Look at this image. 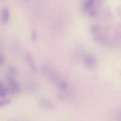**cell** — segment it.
Segmentation results:
<instances>
[{
  "label": "cell",
  "mask_w": 121,
  "mask_h": 121,
  "mask_svg": "<svg viewBox=\"0 0 121 121\" xmlns=\"http://www.w3.org/2000/svg\"><path fill=\"white\" fill-rule=\"evenodd\" d=\"M25 57L28 65L31 69V71L34 73H35L37 70L36 66L31 53L29 52H27L26 54Z\"/></svg>",
  "instance_id": "obj_4"
},
{
  "label": "cell",
  "mask_w": 121,
  "mask_h": 121,
  "mask_svg": "<svg viewBox=\"0 0 121 121\" xmlns=\"http://www.w3.org/2000/svg\"><path fill=\"white\" fill-rule=\"evenodd\" d=\"M39 104L42 107L45 109L51 110L55 108L54 104L50 100L45 98H40L39 100Z\"/></svg>",
  "instance_id": "obj_5"
},
{
  "label": "cell",
  "mask_w": 121,
  "mask_h": 121,
  "mask_svg": "<svg viewBox=\"0 0 121 121\" xmlns=\"http://www.w3.org/2000/svg\"><path fill=\"white\" fill-rule=\"evenodd\" d=\"M6 80L12 94L18 95L21 93V88L20 85L12 75H7Z\"/></svg>",
  "instance_id": "obj_2"
},
{
  "label": "cell",
  "mask_w": 121,
  "mask_h": 121,
  "mask_svg": "<svg viewBox=\"0 0 121 121\" xmlns=\"http://www.w3.org/2000/svg\"><path fill=\"white\" fill-rule=\"evenodd\" d=\"M4 62H5L4 57L2 55L0 54V66H2L4 63Z\"/></svg>",
  "instance_id": "obj_16"
},
{
  "label": "cell",
  "mask_w": 121,
  "mask_h": 121,
  "mask_svg": "<svg viewBox=\"0 0 121 121\" xmlns=\"http://www.w3.org/2000/svg\"><path fill=\"white\" fill-rule=\"evenodd\" d=\"M31 37L33 41H36L37 40V33L36 30H33L31 33Z\"/></svg>",
  "instance_id": "obj_14"
},
{
  "label": "cell",
  "mask_w": 121,
  "mask_h": 121,
  "mask_svg": "<svg viewBox=\"0 0 121 121\" xmlns=\"http://www.w3.org/2000/svg\"><path fill=\"white\" fill-rule=\"evenodd\" d=\"M84 61L85 65L89 68L95 67L96 63V60L92 54H86L84 58Z\"/></svg>",
  "instance_id": "obj_3"
},
{
  "label": "cell",
  "mask_w": 121,
  "mask_h": 121,
  "mask_svg": "<svg viewBox=\"0 0 121 121\" xmlns=\"http://www.w3.org/2000/svg\"><path fill=\"white\" fill-rule=\"evenodd\" d=\"M89 30L94 35L100 33L101 28L98 24L96 23H93L90 25Z\"/></svg>",
  "instance_id": "obj_9"
},
{
  "label": "cell",
  "mask_w": 121,
  "mask_h": 121,
  "mask_svg": "<svg viewBox=\"0 0 121 121\" xmlns=\"http://www.w3.org/2000/svg\"><path fill=\"white\" fill-rule=\"evenodd\" d=\"M27 87L29 91L32 92H34L36 90V87L35 85L33 82H29L27 83Z\"/></svg>",
  "instance_id": "obj_12"
},
{
  "label": "cell",
  "mask_w": 121,
  "mask_h": 121,
  "mask_svg": "<svg viewBox=\"0 0 121 121\" xmlns=\"http://www.w3.org/2000/svg\"><path fill=\"white\" fill-rule=\"evenodd\" d=\"M87 12H88L89 16L91 17H95L96 16H97V14H98L97 9L94 8H91Z\"/></svg>",
  "instance_id": "obj_11"
},
{
  "label": "cell",
  "mask_w": 121,
  "mask_h": 121,
  "mask_svg": "<svg viewBox=\"0 0 121 121\" xmlns=\"http://www.w3.org/2000/svg\"><path fill=\"white\" fill-rule=\"evenodd\" d=\"M8 93V89L7 88L0 82V97H5Z\"/></svg>",
  "instance_id": "obj_10"
},
{
  "label": "cell",
  "mask_w": 121,
  "mask_h": 121,
  "mask_svg": "<svg viewBox=\"0 0 121 121\" xmlns=\"http://www.w3.org/2000/svg\"><path fill=\"white\" fill-rule=\"evenodd\" d=\"M9 71L13 74H16L17 73V69L15 67H14L13 66H10L9 68Z\"/></svg>",
  "instance_id": "obj_15"
},
{
  "label": "cell",
  "mask_w": 121,
  "mask_h": 121,
  "mask_svg": "<svg viewBox=\"0 0 121 121\" xmlns=\"http://www.w3.org/2000/svg\"><path fill=\"white\" fill-rule=\"evenodd\" d=\"M42 69L50 80L54 83L59 89L62 91H65L68 89L69 86L68 82L60 77L50 66L44 64L42 66Z\"/></svg>",
  "instance_id": "obj_1"
},
{
  "label": "cell",
  "mask_w": 121,
  "mask_h": 121,
  "mask_svg": "<svg viewBox=\"0 0 121 121\" xmlns=\"http://www.w3.org/2000/svg\"><path fill=\"white\" fill-rule=\"evenodd\" d=\"M94 2L95 1L93 0H87L85 1L82 4V10L84 12H88L93 8L94 5Z\"/></svg>",
  "instance_id": "obj_7"
},
{
  "label": "cell",
  "mask_w": 121,
  "mask_h": 121,
  "mask_svg": "<svg viewBox=\"0 0 121 121\" xmlns=\"http://www.w3.org/2000/svg\"><path fill=\"white\" fill-rule=\"evenodd\" d=\"M93 37L94 40L96 42L101 43L105 45H108L110 44L111 41L110 39L106 37L101 35V34H100V33L94 35Z\"/></svg>",
  "instance_id": "obj_6"
},
{
  "label": "cell",
  "mask_w": 121,
  "mask_h": 121,
  "mask_svg": "<svg viewBox=\"0 0 121 121\" xmlns=\"http://www.w3.org/2000/svg\"><path fill=\"white\" fill-rule=\"evenodd\" d=\"M9 11L7 7L3 8L1 12V19L3 23H6L9 22Z\"/></svg>",
  "instance_id": "obj_8"
},
{
  "label": "cell",
  "mask_w": 121,
  "mask_h": 121,
  "mask_svg": "<svg viewBox=\"0 0 121 121\" xmlns=\"http://www.w3.org/2000/svg\"><path fill=\"white\" fill-rule=\"evenodd\" d=\"M11 103V101L8 99H5L0 101V107H2L5 105L9 104Z\"/></svg>",
  "instance_id": "obj_13"
}]
</instances>
